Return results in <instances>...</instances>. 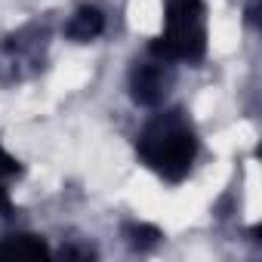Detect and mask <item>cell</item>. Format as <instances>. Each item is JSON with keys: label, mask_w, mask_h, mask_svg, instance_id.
<instances>
[{"label": "cell", "mask_w": 262, "mask_h": 262, "mask_svg": "<svg viewBox=\"0 0 262 262\" xmlns=\"http://www.w3.org/2000/svg\"><path fill=\"white\" fill-rule=\"evenodd\" d=\"M22 173V164L13 158V155H7L4 148H0V179H13V176H19Z\"/></svg>", "instance_id": "cell-7"}, {"label": "cell", "mask_w": 262, "mask_h": 262, "mask_svg": "<svg viewBox=\"0 0 262 262\" xmlns=\"http://www.w3.org/2000/svg\"><path fill=\"white\" fill-rule=\"evenodd\" d=\"M151 56L164 62H201L207 56V7L204 0H167L164 34L151 40Z\"/></svg>", "instance_id": "cell-2"}, {"label": "cell", "mask_w": 262, "mask_h": 262, "mask_svg": "<svg viewBox=\"0 0 262 262\" xmlns=\"http://www.w3.org/2000/svg\"><path fill=\"white\" fill-rule=\"evenodd\" d=\"M139 158L167 182H182L194 164L198 155V136L188 123V117L173 108L155 114L136 139Z\"/></svg>", "instance_id": "cell-1"}, {"label": "cell", "mask_w": 262, "mask_h": 262, "mask_svg": "<svg viewBox=\"0 0 262 262\" xmlns=\"http://www.w3.org/2000/svg\"><path fill=\"white\" fill-rule=\"evenodd\" d=\"M65 259H93V250H77V247H65L62 250Z\"/></svg>", "instance_id": "cell-8"}, {"label": "cell", "mask_w": 262, "mask_h": 262, "mask_svg": "<svg viewBox=\"0 0 262 262\" xmlns=\"http://www.w3.org/2000/svg\"><path fill=\"white\" fill-rule=\"evenodd\" d=\"M126 237H129V244L133 247H139V250H148V247H155L164 234L155 228V225H145V222H133V225H126Z\"/></svg>", "instance_id": "cell-6"}, {"label": "cell", "mask_w": 262, "mask_h": 262, "mask_svg": "<svg viewBox=\"0 0 262 262\" xmlns=\"http://www.w3.org/2000/svg\"><path fill=\"white\" fill-rule=\"evenodd\" d=\"M173 86V71H170V62L151 56L145 62H136V68L129 71V96H133L136 105H145V108H155L167 99Z\"/></svg>", "instance_id": "cell-3"}, {"label": "cell", "mask_w": 262, "mask_h": 262, "mask_svg": "<svg viewBox=\"0 0 262 262\" xmlns=\"http://www.w3.org/2000/svg\"><path fill=\"white\" fill-rule=\"evenodd\" d=\"M10 210H13V204H10V194L4 188V179H0V216H7Z\"/></svg>", "instance_id": "cell-9"}, {"label": "cell", "mask_w": 262, "mask_h": 262, "mask_svg": "<svg viewBox=\"0 0 262 262\" xmlns=\"http://www.w3.org/2000/svg\"><path fill=\"white\" fill-rule=\"evenodd\" d=\"M102 28H105V16L96 10V7H80L74 16H71V22H68V28H65V34L71 37V40H93V37H99L102 34Z\"/></svg>", "instance_id": "cell-4"}, {"label": "cell", "mask_w": 262, "mask_h": 262, "mask_svg": "<svg viewBox=\"0 0 262 262\" xmlns=\"http://www.w3.org/2000/svg\"><path fill=\"white\" fill-rule=\"evenodd\" d=\"M0 256H31V259H40V256H50V247L37 234H10L7 241H0Z\"/></svg>", "instance_id": "cell-5"}]
</instances>
